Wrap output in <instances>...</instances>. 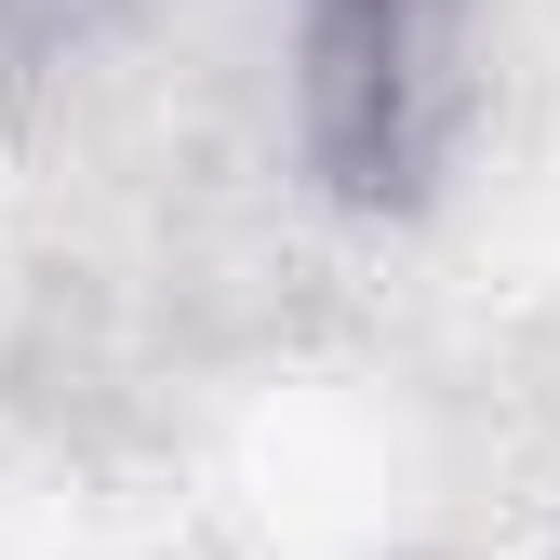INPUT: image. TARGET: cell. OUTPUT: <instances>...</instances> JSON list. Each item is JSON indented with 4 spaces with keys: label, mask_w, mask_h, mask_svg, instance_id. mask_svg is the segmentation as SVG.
Listing matches in <instances>:
<instances>
[{
    "label": "cell",
    "mask_w": 560,
    "mask_h": 560,
    "mask_svg": "<svg viewBox=\"0 0 560 560\" xmlns=\"http://www.w3.org/2000/svg\"><path fill=\"white\" fill-rule=\"evenodd\" d=\"M267 67L320 200H413L480 120V0H280Z\"/></svg>",
    "instance_id": "1"
},
{
    "label": "cell",
    "mask_w": 560,
    "mask_h": 560,
    "mask_svg": "<svg viewBox=\"0 0 560 560\" xmlns=\"http://www.w3.org/2000/svg\"><path fill=\"white\" fill-rule=\"evenodd\" d=\"M161 0H0V67H81L120 27H148Z\"/></svg>",
    "instance_id": "2"
}]
</instances>
